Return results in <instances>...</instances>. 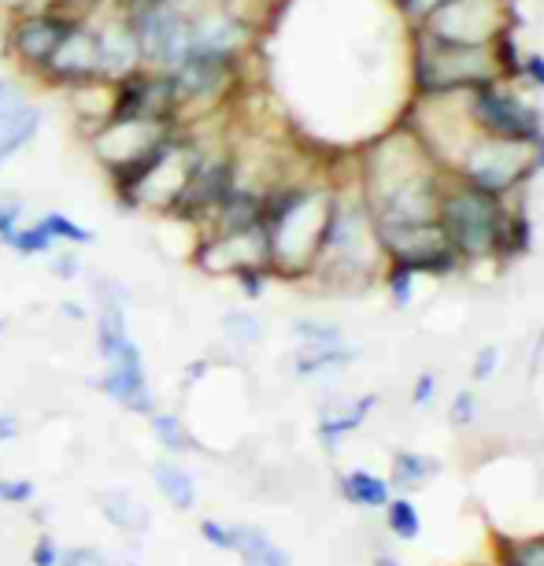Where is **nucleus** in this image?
<instances>
[{
  "mask_svg": "<svg viewBox=\"0 0 544 566\" xmlns=\"http://www.w3.org/2000/svg\"><path fill=\"white\" fill-rule=\"evenodd\" d=\"M448 170L411 126L389 130L363 159V205L378 222H433Z\"/></svg>",
  "mask_w": 544,
  "mask_h": 566,
  "instance_id": "1",
  "label": "nucleus"
},
{
  "mask_svg": "<svg viewBox=\"0 0 544 566\" xmlns=\"http://www.w3.org/2000/svg\"><path fill=\"white\" fill-rule=\"evenodd\" d=\"M508 200L511 197H493L471 181L448 175L441 205H437V222H441L444 238L463 266L485 260H515L526 252V216H519Z\"/></svg>",
  "mask_w": 544,
  "mask_h": 566,
  "instance_id": "2",
  "label": "nucleus"
},
{
  "mask_svg": "<svg viewBox=\"0 0 544 566\" xmlns=\"http://www.w3.org/2000/svg\"><path fill=\"white\" fill-rule=\"evenodd\" d=\"M386 252L363 197H334L323 244L307 274L329 290H363L375 274H386Z\"/></svg>",
  "mask_w": 544,
  "mask_h": 566,
  "instance_id": "3",
  "label": "nucleus"
},
{
  "mask_svg": "<svg viewBox=\"0 0 544 566\" xmlns=\"http://www.w3.org/2000/svg\"><path fill=\"white\" fill-rule=\"evenodd\" d=\"M329 211H334V193L318 186H296L274 200H263V233L266 252H271V271L290 277L312 271Z\"/></svg>",
  "mask_w": 544,
  "mask_h": 566,
  "instance_id": "4",
  "label": "nucleus"
},
{
  "mask_svg": "<svg viewBox=\"0 0 544 566\" xmlns=\"http://www.w3.org/2000/svg\"><path fill=\"white\" fill-rule=\"evenodd\" d=\"M411 71H415V93L419 97H433V93H471L478 85L504 78L493 45L485 49L448 45V41H437L419 27H415Z\"/></svg>",
  "mask_w": 544,
  "mask_h": 566,
  "instance_id": "5",
  "label": "nucleus"
},
{
  "mask_svg": "<svg viewBox=\"0 0 544 566\" xmlns=\"http://www.w3.org/2000/svg\"><path fill=\"white\" fill-rule=\"evenodd\" d=\"M452 175L493 197H511L515 189L526 186L530 175H537V153H533V142H508V137L478 134L463 148V156L456 159Z\"/></svg>",
  "mask_w": 544,
  "mask_h": 566,
  "instance_id": "6",
  "label": "nucleus"
},
{
  "mask_svg": "<svg viewBox=\"0 0 544 566\" xmlns=\"http://www.w3.org/2000/svg\"><path fill=\"white\" fill-rule=\"evenodd\" d=\"M419 30L448 45L485 49L515 34V8L511 0H441L419 19Z\"/></svg>",
  "mask_w": 544,
  "mask_h": 566,
  "instance_id": "7",
  "label": "nucleus"
},
{
  "mask_svg": "<svg viewBox=\"0 0 544 566\" xmlns=\"http://www.w3.org/2000/svg\"><path fill=\"white\" fill-rule=\"evenodd\" d=\"M378 244L386 252L389 266H404L411 274H456L460 271V255L448 244L441 222H375Z\"/></svg>",
  "mask_w": 544,
  "mask_h": 566,
  "instance_id": "8",
  "label": "nucleus"
},
{
  "mask_svg": "<svg viewBox=\"0 0 544 566\" xmlns=\"http://www.w3.org/2000/svg\"><path fill=\"white\" fill-rule=\"evenodd\" d=\"M467 112H471L474 130L485 137L537 142L541 134V108L522 97L519 85L508 78H496L467 93Z\"/></svg>",
  "mask_w": 544,
  "mask_h": 566,
  "instance_id": "9",
  "label": "nucleus"
},
{
  "mask_svg": "<svg viewBox=\"0 0 544 566\" xmlns=\"http://www.w3.org/2000/svg\"><path fill=\"white\" fill-rule=\"evenodd\" d=\"M130 27H134L137 49H142V60H153L167 71H175L181 60L197 52L193 23L181 12H175L167 0H142Z\"/></svg>",
  "mask_w": 544,
  "mask_h": 566,
  "instance_id": "10",
  "label": "nucleus"
},
{
  "mask_svg": "<svg viewBox=\"0 0 544 566\" xmlns=\"http://www.w3.org/2000/svg\"><path fill=\"white\" fill-rule=\"evenodd\" d=\"M49 78L56 82H90L101 74V45H97V30L71 23L67 34L60 38V45L52 49V56L45 60Z\"/></svg>",
  "mask_w": 544,
  "mask_h": 566,
  "instance_id": "11",
  "label": "nucleus"
},
{
  "mask_svg": "<svg viewBox=\"0 0 544 566\" xmlns=\"http://www.w3.org/2000/svg\"><path fill=\"white\" fill-rule=\"evenodd\" d=\"M233 193V175H230V164H197L189 181L181 186V193L170 200V208L181 211V216H205V211L219 208L222 200Z\"/></svg>",
  "mask_w": 544,
  "mask_h": 566,
  "instance_id": "12",
  "label": "nucleus"
},
{
  "mask_svg": "<svg viewBox=\"0 0 544 566\" xmlns=\"http://www.w3.org/2000/svg\"><path fill=\"white\" fill-rule=\"evenodd\" d=\"M170 104H178V97L167 74H159V78H130L119 90V101H115V119H164Z\"/></svg>",
  "mask_w": 544,
  "mask_h": 566,
  "instance_id": "13",
  "label": "nucleus"
},
{
  "mask_svg": "<svg viewBox=\"0 0 544 566\" xmlns=\"http://www.w3.org/2000/svg\"><path fill=\"white\" fill-rule=\"evenodd\" d=\"M67 19L60 15H30L15 27L12 45L19 52V60L30 67H45V60L52 56V49L60 45V38L67 34Z\"/></svg>",
  "mask_w": 544,
  "mask_h": 566,
  "instance_id": "14",
  "label": "nucleus"
},
{
  "mask_svg": "<svg viewBox=\"0 0 544 566\" xmlns=\"http://www.w3.org/2000/svg\"><path fill=\"white\" fill-rule=\"evenodd\" d=\"M97 45H101V74L130 78L137 63H142V49H137L130 23H108L104 30H97Z\"/></svg>",
  "mask_w": 544,
  "mask_h": 566,
  "instance_id": "15",
  "label": "nucleus"
},
{
  "mask_svg": "<svg viewBox=\"0 0 544 566\" xmlns=\"http://www.w3.org/2000/svg\"><path fill=\"white\" fill-rule=\"evenodd\" d=\"M101 389L115 403H123V408H130L137 415H153V392H148L145 381V363H137V367H108V374L101 378Z\"/></svg>",
  "mask_w": 544,
  "mask_h": 566,
  "instance_id": "16",
  "label": "nucleus"
},
{
  "mask_svg": "<svg viewBox=\"0 0 544 566\" xmlns=\"http://www.w3.org/2000/svg\"><path fill=\"white\" fill-rule=\"evenodd\" d=\"M378 408V397L375 392H363L359 400H352V403H345L341 411H326L323 415V422H318V441H323V448L329 455L337 452V444L345 441V437L352 433V430H359L363 422H367V415Z\"/></svg>",
  "mask_w": 544,
  "mask_h": 566,
  "instance_id": "17",
  "label": "nucleus"
},
{
  "mask_svg": "<svg viewBox=\"0 0 544 566\" xmlns=\"http://www.w3.org/2000/svg\"><path fill=\"white\" fill-rule=\"evenodd\" d=\"M337 489L352 507H367V511H386V504L393 500V485L386 478L370 474V470H348V474H341Z\"/></svg>",
  "mask_w": 544,
  "mask_h": 566,
  "instance_id": "18",
  "label": "nucleus"
},
{
  "mask_svg": "<svg viewBox=\"0 0 544 566\" xmlns=\"http://www.w3.org/2000/svg\"><path fill=\"white\" fill-rule=\"evenodd\" d=\"M233 552L244 566H293L290 552L255 526H233Z\"/></svg>",
  "mask_w": 544,
  "mask_h": 566,
  "instance_id": "19",
  "label": "nucleus"
},
{
  "mask_svg": "<svg viewBox=\"0 0 544 566\" xmlns=\"http://www.w3.org/2000/svg\"><path fill=\"white\" fill-rule=\"evenodd\" d=\"M193 34H197V49L200 52H216V56H233L238 45L244 41V27L238 19L230 15H208L193 23Z\"/></svg>",
  "mask_w": 544,
  "mask_h": 566,
  "instance_id": "20",
  "label": "nucleus"
},
{
  "mask_svg": "<svg viewBox=\"0 0 544 566\" xmlns=\"http://www.w3.org/2000/svg\"><path fill=\"white\" fill-rule=\"evenodd\" d=\"M38 123H41V115H38V108H30V104L12 112V115H0V164L12 159L19 148H27L30 142H34Z\"/></svg>",
  "mask_w": 544,
  "mask_h": 566,
  "instance_id": "21",
  "label": "nucleus"
},
{
  "mask_svg": "<svg viewBox=\"0 0 544 566\" xmlns=\"http://www.w3.org/2000/svg\"><path fill=\"white\" fill-rule=\"evenodd\" d=\"M153 478H156V489L167 496V504H170V507L189 511V507L197 504V485H193V478H189L181 467L156 463V467H153Z\"/></svg>",
  "mask_w": 544,
  "mask_h": 566,
  "instance_id": "22",
  "label": "nucleus"
},
{
  "mask_svg": "<svg viewBox=\"0 0 544 566\" xmlns=\"http://www.w3.org/2000/svg\"><path fill=\"white\" fill-rule=\"evenodd\" d=\"M352 356H356V352L345 345H304L301 356H296V374L312 378V374L341 370V367H348Z\"/></svg>",
  "mask_w": 544,
  "mask_h": 566,
  "instance_id": "23",
  "label": "nucleus"
},
{
  "mask_svg": "<svg viewBox=\"0 0 544 566\" xmlns=\"http://www.w3.org/2000/svg\"><path fill=\"white\" fill-rule=\"evenodd\" d=\"M441 470V463L422 452H397L393 455V478L389 485L393 489H419L422 482H430V478Z\"/></svg>",
  "mask_w": 544,
  "mask_h": 566,
  "instance_id": "24",
  "label": "nucleus"
},
{
  "mask_svg": "<svg viewBox=\"0 0 544 566\" xmlns=\"http://www.w3.org/2000/svg\"><path fill=\"white\" fill-rule=\"evenodd\" d=\"M101 507H104V515H108V522L115 530H123V533H145L148 530V511L130 496L108 493L101 500Z\"/></svg>",
  "mask_w": 544,
  "mask_h": 566,
  "instance_id": "25",
  "label": "nucleus"
},
{
  "mask_svg": "<svg viewBox=\"0 0 544 566\" xmlns=\"http://www.w3.org/2000/svg\"><path fill=\"white\" fill-rule=\"evenodd\" d=\"M386 526L397 541H415L422 533V518L408 496H393L386 504Z\"/></svg>",
  "mask_w": 544,
  "mask_h": 566,
  "instance_id": "26",
  "label": "nucleus"
},
{
  "mask_svg": "<svg viewBox=\"0 0 544 566\" xmlns=\"http://www.w3.org/2000/svg\"><path fill=\"white\" fill-rule=\"evenodd\" d=\"M496 563L500 566H544V533L526 541H500Z\"/></svg>",
  "mask_w": 544,
  "mask_h": 566,
  "instance_id": "27",
  "label": "nucleus"
},
{
  "mask_svg": "<svg viewBox=\"0 0 544 566\" xmlns=\"http://www.w3.org/2000/svg\"><path fill=\"white\" fill-rule=\"evenodd\" d=\"M222 334H227L233 345H260L263 323L249 312H230L227 318H222Z\"/></svg>",
  "mask_w": 544,
  "mask_h": 566,
  "instance_id": "28",
  "label": "nucleus"
},
{
  "mask_svg": "<svg viewBox=\"0 0 544 566\" xmlns=\"http://www.w3.org/2000/svg\"><path fill=\"white\" fill-rule=\"evenodd\" d=\"M153 433L164 441V448H170V452H189V448H197V441L189 437V430L181 426V419H175V415H153Z\"/></svg>",
  "mask_w": 544,
  "mask_h": 566,
  "instance_id": "29",
  "label": "nucleus"
},
{
  "mask_svg": "<svg viewBox=\"0 0 544 566\" xmlns=\"http://www.w3.org/2000/svg\"><path fill=\"white\" fill-rule=\"evenodd\" d=\"M41 227H45V233H49L52 241H71V244H90L93 241L90 230L74 227L67 216H60V211H52V216L41 219Z\"/></svg>",
  "mask_w": 544,
  "mask_h": 566,
  "instance_id": "30",
  "label": "nucleus"
},
{
  "mask_svg": "<svg viewBox=\"0 0 544 566\" xmlns=\"http://www.w3.org/2000/svg\"><path fill=\"white\" fill-rule=\"evenodd\" d=\"M415 277L411 271H404V266H386V285H389V301L393 307H408L411 296H415Z\"/></svg>",
  "mask_w": 544,
  "mask_h": 566,
  "instance_id": "31",
  "label": "nucleus"
},
{
  "mask_svg": "<svg viewBox=\"0 0 544 566\" xmlns=\"http://www.w3.org/2000/svg\"><path fill=\"white\" fill-rule=\"evenodd\" d=\"M296 337H301L304 345H345V334H341V326L312 323V318L296 323Z\"/></svg>",
  "mask_w": 544,
  "mask_h": 566,
  "instance_id": "32",
  "label": "nucleus"
},
{
  "mask_svg": "<svg viewBox=\"0 0 544 566\" xmlns=\"http://www.w3.org/2000/svg\"><path fill=\"white\" fill-rule=\"evenodd\" d=\"M8 244L19 252V255H34V252H49L52 249V238L45 233V227H38L34 230H15L12 238H8Z\"/></svg>",
  "mask_w": 544,
  "mask_h": 566,
  "instance_id": "33",
  "label": "nucleus"
},
{
  "mask_svg": "<svg viewBox=\"0 0 544 566\" xmlns=\"http://www.w3.org/2000/svg\"><path fill=\"white\" fill-rule=\"evenodd\" d=\"M474 415H478V397L471 389L467 392H456V400H452V408H448V422L456 426V430H463V426H471L474 422Z\"/></svg>",
  "mask_w": 544,
  "mask_h": 566,
  "instance_id": "34",
  "label": "nucleus"
},
{
  "mask_svg": "<svg viewBox=\"0 0 544 566\" xmlns=\"http://www.w3.org/2000/svg\"><path fill=\"white\" fill-rule=\"evenodd\" d=\"M496 363H500V348H496V345L478 348L474 367H471V378H474V381H489V378L496 374Z\"/></svg>",
  "mask_w": 544,
  "mask_h": 566,
  "instance_id": "35",
  "label": "nucleus"
},
{
  "mask_svg": "<svg viewBox=\"0 0 544 566\" xmlns=\"http://www.w3.org/2000/svg\"><path fill=\"white\" fill-rule=\"evenodd\" d=\"M200 533H205V541L216 544L219 552H233V526H222V522L205 518L200 522Z\"/></svg>",
  "mask_w": 544,
  "mask_h": 566,
  "instance_id": "36",
  "label": "nucleus"
},
{
  "mask_svg": "<svg viewBox=\"0 0 544 566\" xmlns=\"http://www.w3.org/2000/svg\"><path fill=\"white\" fill-rule=\"evenodd\" d=\"M433 392H437V374H433V370H422L419 378H415L411 403H415V408H430V403H433Z\"/></svg>",
  "mask_w": 544,
  "mask_h": 566,
  "instance_id": "37",
  "label": "nucleus"
},
{
  "mask_svg": "<svg viewBox=\"0 0 544 566\" xmlns=\"http://www.w3.org/2000/svg\"><path fill=\"white\" fill-rule=\"evenodd\" d=\"M19 108H27V93L19 90L15 82H4L0 78V115H12Z\"/></svg>",
  "mask_w": 544,
  "mask_h": 566,
  "instance_id": "38",
  "label": "nucleus"
},
{
  "mask_svg": "<svg viewBox=\"0 0 544 566\" xmlns=\"http://www.w3.org/2000/svg\"><path fill=\"white\" fill-rule=\"evenodd\" d=\"M519 82H530V85H537V90H544V56H537V52L522 56V63H519Z\"/></svg>",
  "mask_w": 544,
  "mask_h": 566,
  "instance_id": "39",
  "label": "nucleus"
},
{
  "mask_svg": "<svg viewBox=\"0 0 544 566\" xmlns=\"http://www.w3.org/2000/svg\"><path fill=\"white\" fill-rule=\"evenodd\" d=\"M0 500L4 504H27V500H34V482H0Z\"/></svg>",
  "mask_w": 544,
  "mask_h": 566,
  "instance_id": "40",
  "label": "nucleus"
},
{
  "mask_svg": "<svg viewBox=\"0 0 544 566\" xmlns=\"http://www.w3.org/2000/svg\"><path fill=\"white\" fill-rule=\"evenodd\" d=\"M56 566H101V555L90 548H60Z\"/></svg>",
  "mask_w": 544,
  "mask_h": 566,
  "instance_id": "41",
  "label": "nucleus"
},
{
  "mask_svg": "<svg viewBox=\"0 0 544 566\" xmlns=\"http://www.w3.org/2000/svg\"><path fill=\"white\" fill-rule=\"evenodd\" d=\"M56 559H60V544L52 537H41L34 544V566H56Z\"/></svg>",
  "mask_w": 544,
  "mask_h": 566,
  "instance_id": "42",
  "label": "nucleus"
},
{
  "mask_svg": "<svg viewBox=\"0 0 544 566\" xmlns=\"http://www.w3.org/2000/svg\"><path fill=\"white\" fill-rule=\"evenodd\" d=\"M15 219H19V205H4L0 208V238H12L15 233Z\"/></svg>",
  "mask_w": 544,
  "mask_h": 566,
  "instance_id": "43",
  "label": "nucleus"
},
{
  "mask_svg": "<svg viewBox=\"0 0 544 566\" xmlns=\"http://www.w3.org/2000/svg\"><path fill=\"white\" fill-rule=\"evenodd\" d=\"M433 4H441V0H404V12H408L411 19H422Z\"/></svg>",
  "mask_w": 544,
  "mask_h": 566,
  "instance_id": "44",
  "label": "nucleus"
},
{
  "mask_svg": "<svg viewBox=\"0 0 544 566\" xmlns=\"http://www.w3.org/2000/svg\"><path fill=\"white\" fill-rule=\"evenodd\" d=\"M52 271H56L60 277H71V274H79V260H74V255H63V260H52Z\"/></svg>",
  "mask_w": 544,
  "mask_h": 566,
  "instance_id": "45",
  "label": "nucleus"
},
{
  "mask_svg": "<svg viewBox=\"0 0 544 566\" xmlns=\"http://www.w3.org/2000/svg\"><path fill=\"white\" fill-rule=\"evenodd\" d=\"M12 437H19L15 419H0V441H12Z\"/></svg>",
  "mask_w": 544,
  "mask_h": 566,
  "instance_id": "46",
  "label": "nucleus"
},
{
  "mask_svg": "<svg viewBox=\"0 0 544 566\" xmlns=\"http://www.w3.org/2000/svg\"><path fill=\"white\" fill-rule=\"evenodd\" d=\"M533 153H537V170L544 167V112H541V134L537 142H533Z\"/></svg>",
  "mask_w": 544,
  "mask_h": 566,
  "instance_id": "47",
  "label": "nucleus"
},
{
  "mask_svg": "<svg viewBox=\"0 0 544 566\" xmlns=\"http://www.w3.org/2000/svg\"><path fill=\"white\" fill-rule=\"evenodd\" d=\"M375 566H404V563L397 559V555H389V552H378V555H375Z\"/></svg>",
  "mask_w": 544,
  "mask_h": 566,
  "instance_id": "48",
  "label": "nucleus"
},
{
  "mask_svg": "<svg viewBox=\"0 0 544 566\" xmlns=\"http://www.w3.org/2000/svg\"><path fill=\"white\" fill-rule=\"evenodd\" d=\"M482 566H500V563H482Z\"/></svg>",
  "mask_w": 544,
  "mask_h": 566,
  "instance_id": "49",
  "label": "nucleus"
},
{
  "mask_svg": "<svg viewBox=\"0 0 544 566\" xmlns=\"http://www.w3.org/2000/svg\"><path fill=\"white\" fill-rule=\"evenodd\" d=\"M397 4H400V8H404V0H397Z\"/></svg>",
  "mask_w": 544,
  "mask_h": 566,
  "instance_id": "50",
  "label": "nucleus"
},
{
  "mask_svg": "<svg viewBox=\"0 0 544 566\" xmlns=\"http://www.w3.org/2000/svg\"><path fill=\"white\" fill-rule=\"evenodd\" d=\"M0 329H4V323H0Z\"/></svg>",
  "mask_w": 544,
  "mask_h": 566,
  "instance_id": "51",
  "label": "nucleus"
}]
</instances>
